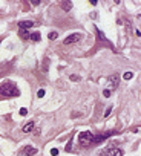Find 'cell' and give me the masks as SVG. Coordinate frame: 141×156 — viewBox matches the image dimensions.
Here are the masks:
<instances>
[{
	"label": "cell",
	"instance_id": "1",
	"mask_svg": "<svg viewBox=\"0 0 141 156\" xmlns=\"http://www.w3.org/2000/svg\"><path fill=\"white\" fill-rule=\"evenodd\" d=\"M0 95L2 97H18L20 95V91H18V87L14 84V83H11V81H6V83H3L2 86H0Z\"/></svg>",
	"mask_w": 141,
	"mask_h": 156
},
{
	"label": "cell",
	"instance_id": "2",
	"mask_svg": "<svg viewBox=\"0 0 141 156\" xmlns=\"http://www.w3.org/2000/svg\"><path fill=\"white\" fill-rule=\"evenodd\" d=\"M92 139H93V135L90 132H81L78 135V144L83 145V147L92 145Z\"/></svg>",
	"mask_w": 141,
	"mask_h": 156
},
{
	"label": "cell",
	"instance_id": "3",
	"mask_svg": "<svg viewBox=\"0 0 141 156\" xmlns=\"http://www.w3.org/2000/svg\"><path fill=\"white\" fill-rule=\"evenodd\" d=\"M81 38H83V35H81L80 32H75V34H70V35H67V37L64 38L63 44H66V46H69V44H74V43L80 41Z\"/></svg>",
	"mask_w": 141,
	"mask_h": 156
},
{
	"label": "cell",
	"instance_id": "4",
	"mask_svg": "<svg viewBox=\"0 0 141 156\" xmlns=\"http://www.w3.org/2000/svg\"><path fill=\"white\" fill-rule=\"evenodd\" d=\"M115 132H104V133H101V135H97V136H93V139H92V144H100V142H103V141H106L110 135H113Z\"/></svg>",
	"mask_w": 141,
	"mask_h": 156
},
{
	"label": "cell",
	"instance_id": "5",
	"mask_svg": "<svg viewBox=\"0 0 141 156\" xmlns=\"http://www.w3.org/2000/svg\"><path fill=\"white\" fill-rule=\"evenodd\" d=\"M107 86L110 89H115L116 86H118V75H110L107 78Z\"/></svg>",
	"mask_w": 141,
	"mask_h": 156
},
{
	"label": "cell",
	"instance_id": "6",
	"mask_svg": "<svg viewBox=\"0 0 141 156\" xmlns=\"http://www.w3.org/2000/svg\"><path fill=\"white\" fill-rule=\"evenodd\" d=\"M18 26H20V29H29V28H32L34 26V21H31V20H23V21H20L18 23Z\"/></svg>",
	"mask_w": 141,
	"mask_h": 156
},
{
	"label": "cell",
	"instance_id": "7",
	"mask_svg": "<svg viewBox=\"0 0 141 156\" xmlns=\"http://www.w3.org/2000/svg\"><path fill=\"white\" fill-rule=\"evenodd\" d=\"M123 150L121 148H110V150H107V153H106V156H123Z\"/></svg>",
	"mask_w": 141,
	"mask_h": 156
},
{
	"label": "cell",
	"instance_id": "8",
	"mask_svg": "<svg viewBox=\"0 0 141 156\" xmlns=\"http://www.w3.org/2000/svg\"><path fill=\"white\" fill-rule=\"evenodd\" d=\"M35 153H37V148H34L32 145H28V147H25V150H23V154L25 156H32Z\"/></svg>",
	"mask_w": 141,
	"mask_h": 156
},
{
	"label": "cell",
	"instance_id": "9",
	"mask_svg": "<svg viewBox=\"0 0 141 156\" xmlns=\"http://www.w3.org/2000/svg\"><path fill=\"white\" fill-rule=\"evenodd\" d=\"M34 126H35V123H34V121H28L25 126H23V129H21V130H23V133H29V132L34 129Z\"/></svg>",
	"mask_w": 141,
	"mask_h": 156
},
{
	"label": "cell",
	"instance_id": "10",
	"mask_svg": "<svg viewBox=\"0 0 141 156\" xmlns=\"http://www.w3.org/2000/svg\"><path fill=\"white\" fill-rule=\"evenodd\" d=\"M61 8H63L64 11H69L70 8H72V3H70V2H63V3H61Z\"/></svg>",
	"mask_w": 141,
	"mask_h": 156
},
{
	"label": "cell",
	"instance_id": "11",
	"mask_svg": "<svg viewBox=\"0 0 141 156\" xmlns=\"http://www.w3.org/2000/svg\"><path fill=\"white\" fill-rule=\"evenodd\" d=\"M18 34H20V37H21V38H25V40H26V38H29V34H28V31H25V29H20V32H18Z\"/></svg>",
	"mask_w": 141,
	"mask_h": 156
},
{
	"label": "cell",
	"instance_id": "12",
	"mask_svg": "<svg viewBox=\"0 0 141 156\" xmlns=\"http://www.w3.org/2000/svg\"><path fill=\"white\" fill-rule=\"evenodd\" d=\"M29 38H31L32 41H40V32H35V34L29 35Z\"/></svg>",
	"mask_w": 141,
	"mask_h": 156
},
{
	"label": "cell",
	"instance_id": "13",
	"mask_svg": "<svg viewBox=\"0 0 141 156\" xmlns=\"http://www.w3.org/2000/svg\"><path fill=\"white\" fill-rule=\"evenodd\" d=\"M132 77H133V74H132V72H126V74L123 75V78H124V80H130Z\"/></svg>",
	"mask_w": 141,
	"mask_h": 156
},
{
	"label": "cell",
	"instance_id": "14",
	"mask_svg": "<svg viewBox=\"0 0 141 156\" xmlns=\"http://www.w3.org/2000/svg\"><path fill=\"white\" fill-rule=\"evenodd\" d=\"M57 37H58V34H57V32H54V31L49 34V40H55Z\"/></svg>",
	"mask_w": 141,
	"mask_h": 156
},
{
	"label": "cell",
	"instance_id": "15",
	"mask_svg": "<svg viewBox=\"0 0 141 156\" xmlns=\"http://www.w3.org/2000/svg\"><path fill=\"white\" fill-rule=\"evenodd\" d=\"M110 112H112V106H110V107H107V109H106V112H104V118H107V116H109V115H110Z\"/></svg>",
	"mask_w": 141,
	"mask_h": 156
},
{
	"label": "cell",
	"instance_id": "16",
	"mask_svg": "<svg viewBox=\"0 0 141 156\" xmlns=\"http://www.w3.org/2000/svg\"><path fill=\"white\" fill-rule=\"evenodd\" d=\"M26 113H28V110H26L25 107H21V109H20V115H21V116H25Z\"/></svg>",
	"mask_w": 141,
	"mask_h": 156
},
{
	"label": "cell",
	"instance_id": "17",
	"mask_svg": "<svg viewBox=\"0 0 141 156\" xmlns=\"http://www.w3.org/2000/svg\"><path fill=\"white\" fill-rule=\"evenodd\" d=\"M70 80L72 81H80V77L78 75H70Z\"/></svg>",
	"mask_w": 141,
	"mask_h": 156
},
{
	"label": "cell",
	"instance_id": "18",
	"mask_svg": "<svg viewBox=\"0 0 141 156\" xmlns=\"http://www.w3.org/2000/svg\"><path fill=\"white\" fill-rule=\"evenodd\" d=\"M70 147H72V138H70V141L67 142V145H66V150L69 151V150H70Z\"/></svg>",
	"mask_w": 141,
	"mask_h": 156
},
{
	"label": "cell",
	"instance_id": "19",
	"mask_svg": "<svg viewBox=\"0 0 141 156\" xmlns=\"http://www.w3.org/2000/svg\"><path fill=\"white\" fill-rule=\"evenodd\" d=\"M51 154H52V156H57V154H58V150H57V148H52V150H51Z\"/></svg>",
	"mask_w": 141,
	"mask_h": 156
},
{
	"label": "cell",
	"instance_id": "20",
	"mask_svg": "<svg viewBox=\"0 0 141 156\" xmlns=\"http://www.w3.org/2000/svg\"><path fill=\"white\" fill-rule=\"evenodd\" d=\"M38 98H41V97H44V91H43V89H41V91H38Z\"/></svg>",
	"mask_w": 141,
	"mask_h": 156
},
{
	"label": "cell",
	"instance_id": "21",
	"mask_svg": "<svg viewBox=\"0 0 141 156\" xmlns=\"http://www.w3.org/2000/svg\"><path fill=\"white\" fill-rule=\"evenodd\" d=\"M103 95H104V97H110V91H107V89H106V91L103 92Z\"/></svg>",
	"mask_w": 141,
	"mask_h": 156
},
{
	"label": "cell",
	"instance_id": "22",
	"mask_svg": "<svg viewBox=\"0 0 141 156\" xmlns=\"http://www.w3.org/2000/svg\"><path fill=\"white\" fill-rule=\"evenodd\" d=\"M31 3H32V5H34V6H37V5H38V3H40V0H32V2H31Z\"/></svg>",
	"mask_w": 141,
	"mask_h": 156
},
{
	"label": "cell",
	"instance_id": "23",
	"mask_svg": "<svg viewBox=\"0 0 141 156\" xmlns=\"http://www.w3.org/2000/svg\"><path fill=\"white\" fill-rule=\"evenodd\" d=\"M98 35H100V38H101V40H106V38H104V34H103L101 31H98Z\"/></svg>",
	"mask_w": 141,
	"mask_h": 156
}]
</instances>
